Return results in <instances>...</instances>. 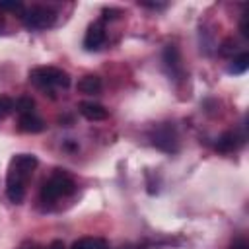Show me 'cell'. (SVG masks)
<instances>
[{
  "label": "cell",
  "instance_id": "cell-20",
  "mask_svg": "<svg viewBox=\"0 0 249 249\" xmlns=\"http://www.w3.org/2000/svg\"><path fill=\"white\" fill-rule=\"evenodd\" d=\"M140 6H146V8H152V10H160V8H163L165 4H150V2H140Z\"/></svg>",
  "mask_w": 249,
  "mask_h": 249
},
{
  "label": "cell",
  "instance_id": "cell-19",
  "mask_svg": "<svg viewBox=\"0 0 249 249\" xmlns=\"http://www.w3.org/2000/svg\"><path fill=\"white\" fill-rule=\"evenodd\" d=\"M230 249H247V243H245V239H237V241L231 243Z\"/></svg>",
  "mask_w": 249,
  "mask_h": 249
},
{
  "label": "cell",
  "instance_id": "cell-17",
  "mask_svg": "<svg viewBox=\"0 0 249 249\" xmlns=\"http://www.w3.org/2000/svg\"><path fill=\"white\" fill-rule=\"evenodd\" d=\"M239 31H241V35L247 39L249 37V27H247V14H243V18H241V23H239Z\"/></svg>",
  "mask_w": 249,
  "mask_h": 249
},
{
  "label": "cell",
  "instance_id": "cell-6",
  "mask_svg": "<svg viewBox=\"0 0 249 249\" xmlns=\"http://www.w3.org/2000/svg\"><path fill=\"white\" fill-rule=\"evenodd\" d=\"M163 66L167 70V74L175 80H181L185 70H183V64H181V54H179V49L175 45H167L163 49Z\"/></svg>",
  "mask_w": 249,
  "mask_h": 249
},
{
  "label": "cell",
  "instance_id": "cell-12",
  "mask_svg": "<svg viewBox=\"0 0 249 249\" xmlns=\"http://www.w3.org/2000/svg\"><path fill=\"white\" fill-rule=\"evenodd\" d=\"M247 66H249V54L247 53H239L237 56H231V60L228 64V72L233 74V76H239V74H243L247 70Z\"/></svg>",
  "mask_w": 249,
  "mask_h": 249
},
{
  "label": "cell",
  "instance_id": "cell-10",
  "mask_svg": "<svg viewBox=\"0 0 249 249\" xmlns=\"http://www.w3.org/2000/svg\"><path fill=\"white\" fill-rule=\"evenodd\" d=\"M241 142H243V138L237 136V132H231V130H230V132H224V134L216 140V150L228 154V152H233Z\"/></svg>",
  "mask_w": 249,
  "mask_h": 249
},
{
  "label": "cell",
  "instance_id": "cell-14",
  "mask_svg": "<svg viewBox=\"0 0 249 249\" xmlns=\"http://www.w3.org/2000/svg\"><path fill=\"white\" fill-rule=\"evenodd\" d=\"M14 109L18 111V115H25V113H33L35 111V101L31 97H18L14 101Z\"/></svg>",
  "mask_w": 249,
  "mask_h": 249
},
{
  "label": "cell",
  "instance_id": "cell-3",
  "mask_svg": "<svg viewBox=\"0 0 249 249\" xmlns=\"http://www.w3.org/2000/svg\"><path fill=\"white\" fill-rule=\"evenodd\" d=\"M76 191V183L72 181V177L64 171H56L53 173L41 187V200L43 202H53L60 196H68Z\"/></svg>",
  "mask_w": 249,
  "mask_h": 249
},
{
  "label": "cell",
  "instance_id": "cell-21",
  "mask_svg": "<svg viewBox=\"0 0 249 249\" xmlns=\"http://www.w3.org/2000/svg\"><path fill=\"white\" fill-rule=\"evenodd\" d=\"M47 249H64V243L56 239V241H53V243H51V245H49Z\"/></svg>",
  "mask_w": 249,
  "mask_h": 249
},
{
  "label": "cell",
  "instance_id": "cell-13",
  "mask_svg": "<svg viewBox=\"0 0 249 249\" xmlns=\"http://www.w3.org/2000/svg\"><path fill=\"white\" fill-rule=\"evenodd\" d=\"M70 249H109V247H107V241L101 237H82L74 241Z\"/></svg>",
  "mask_w": 249,
  "mask_h": 249
},
{
  "label": "cell",
  "instance_id": "cell-11",
  "mask_svg": "<svg viewBox=\"0 0 249 249\" xmlns=\"http://www.w3.org/2000/svg\"><path fill=\"white\" fill-rule=\"evenodd\" d=\"M78 89H80L82 93H88V95L99 93V91H101V78L95 76V74H88V76H84V78L78 82Z\"/></svg>",
  "mask_w": 249,
  "mask_h": 249
},
{
  "label": "cell",
  "instance_id": "cell-1",
  "mask_svg": "<svg viewBox=\"0 0 249 249\" xmlns=\"http://www.w3.org/2000/svg\"><path fill=\"white\" fill-rule=\"evenodd\" d=\"M39 160L33 154H18L12 158L6 177V195L12 202L19 204L25 196V185L31 173L35 171Z\"/></svg>",
  "mask_w": 249,
  "mask_h": 249
},
{
  "label": "cell",
  "instance_id": "cell-8",
  "mask_svg": "<svg viewBox=\"0 0 249 249\" xmlns=\"http://www.w3.org/2000/svg\"><path fill=\"white\" fill-rule=\"evenodd\" d=\"M45 121L33 111V113H25V115H19V130L21 132H29V134H37V132H43L45 130Z\"/></svg>",
  "mask_w": 249,
  "mask_h": 249
},
{
  "label": "cell",
  "instance_id": "cell-9",
  "mask_svg": "<svg viewBox=\"0 0 249 249\" xmlns=\"http://www.w3.org/2000/svg\"><path fill=\"white\" fill-rule=\"evenodd\" d=\"M80 113L88 119V121H105L109 117V111L101 105V103H95V101H84L80 103Z\"/></svg>",
  "mask_w": 249,
  "mask_h": 249
},
{
  "label": "cell",
  "instance_id": "cell-15",
  "mask_svg": "<svg viewBox=\"0 0 249 249\" xmlns=\"http://www.w3.org/2000/svg\"><path fill=\"white\" fill-rule=\"evenodd\" d=\"M14 111V99L8 95H0V121L6 119Z\"/></svg>",
  "mask_w": 249,
  "mask_h": 249
},
{
  "label": "cell",
  "instance_id": "cell-18",
  "mask_svg": "<svg viewBox=\"0 0 249 249\" xmlns=\"http://www.w3.org/2000/svg\"><path fill=\"white\" fill-rule=\"evenodd\" d=\"M119 14H121V10H113V8L103 10V19H115V18H119Z\"/></svg>",
  "mask_w": 249,
  "mask_h": 249
},
{
  "label": "cell",
  "instance_id": "cell-5",
  "mask_svg": "<svg viewBox=\"0 0 249 249\" xmlns=\"http://www.w3.org/2000/svg\"><path fill=\"white\" fill-rule=\"evenodd\" d=\"M152 144L167 154H175L179 150V138H177V132L171 124L163 123V124H158L154 130H152Z\"/></svg>",
  "mask_w": 249,
  "mask_h": 249
},
{
  "label": "cell",
  "instance_id": "cell-7",
  "mask_svg": "<svg viewBox=\"0 0 249 249\" xmlns=\"http://www.w3.org/2000/svg\"><path fill=\"white\" fill-rule=\"evenodd\" d=\"M105 43V27L103 21H95L88 27L86 37H84V47L88 51H97L101 45Z\"/></svg>",
  "mask_w": 249,
  "mask_h": 249
},
{
  "label": "cell",
  "instance_id": "cell-16",
  "mask_svg": "<svg viewBox=\"0 0 249 249\" xmlns=\"http://www.w3.org/2000/svg\"><path fill=\"white\" fill-rule=\"evenodd\" d=\"M23 4L21 2H16V0H12V2H0V12H12V14H23Z\"/></svg>",
  "mask_w": 249,
  "mask_h": 249
},
{
  "label": "cell",
  "instance_id": "cell-4",
  "mask_svg": "<svg viewBox=\"0 0 249 249\" xmlns=\"http://www.w3.org/2000/svg\"><path fill=\"white\" fill-rule=\"evenodd\" d=\"M19 18H21L23 25L29 31H41V29L53 27L54 21H56V14L51 8H47V6H31V8H25Z\"/></svg>",
  "mask_w": 249,
  "mask_h": 249
},
{
  "label": "cell",
  "instance_id": "cell-2",
  "mask_svg": "<svg viewBox=\"0 0 249 249\" xmlns=\"http://www.w3.org/2000/svg\"><path fill=\"white\" fill-rule=\"evenodd\" d=\"M29 82L39 89L53 93L54 89H66L70 86V74L56 66H37L29 72Z\"/></svg>",
  "mask_w": 249,
  "mask_h": 249
}]
</instances>
